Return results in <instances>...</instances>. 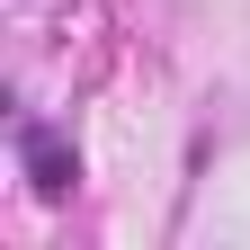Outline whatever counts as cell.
Instances as JSON below:
<instances>
[{
  "mask_svg": "<svg viewBox=\"0 0 250 250\" xmlns=\"http://www.w3.org/2000/svg\"><path fill=\"white\" fill-rule=\"evenodd\" d=\"M27 161H36V188H45V197H54V188H62V179H72V170H62V152H54L45 134H36V143H27Z\"/></svg>",
  "mask_w": 250,
  "mask_h": 250,
  "instance_id": "1",
  "label": "cell"
}]
</instances>
